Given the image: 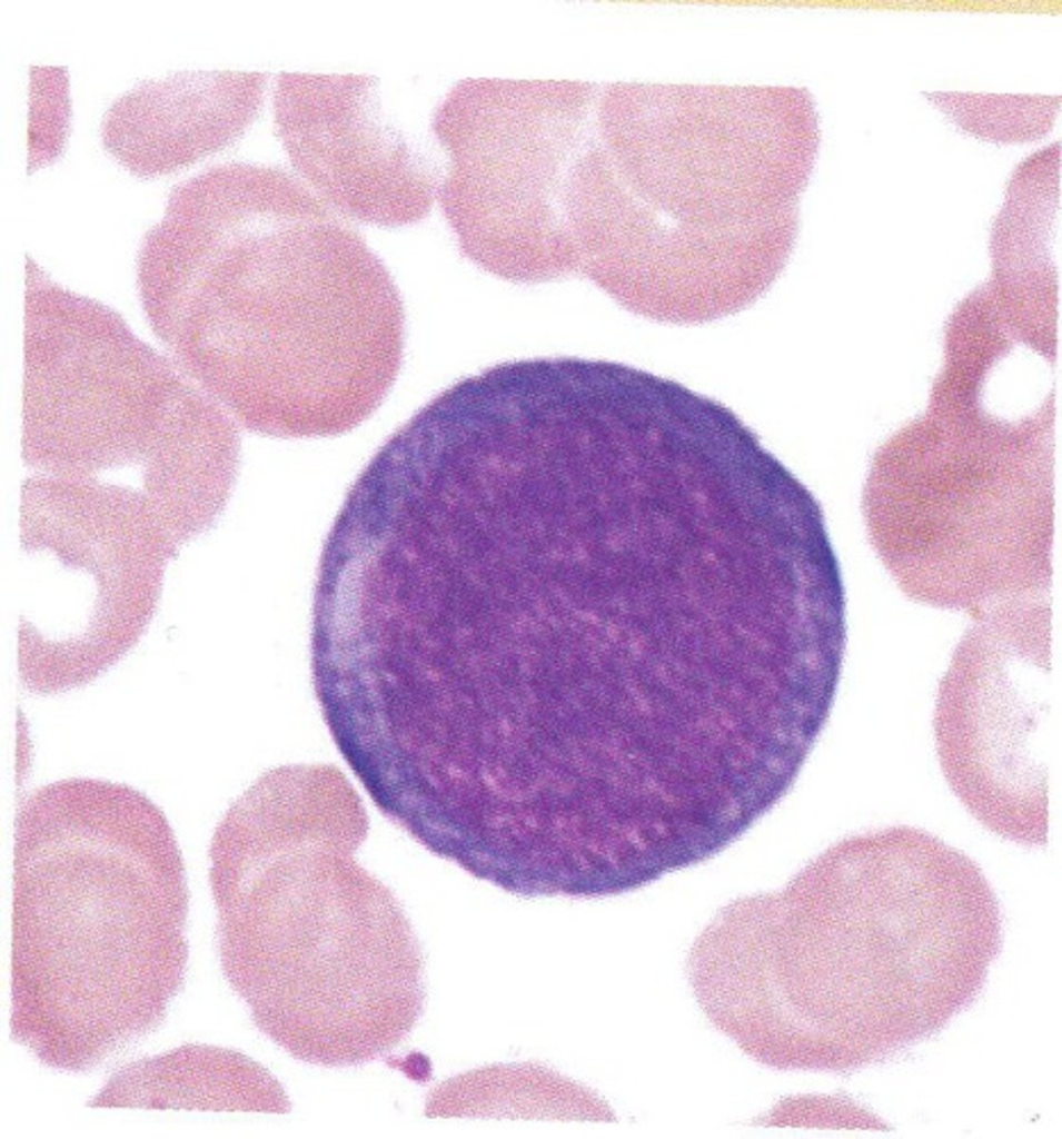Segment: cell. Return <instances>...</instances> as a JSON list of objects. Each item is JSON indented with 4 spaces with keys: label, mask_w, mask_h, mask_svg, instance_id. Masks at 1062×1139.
<instances>
[{
    "label": "cell",
    "mask_w": 1062,
    "mask_h": 1139,
    "mask_svg": "<svg viewBox=\"0 0 1062 1139\" xmlns=\"http://www.w3.org/2000/svg\"><path fill=\"white\" fill-rule=\"evenodd\" d=\"M925 99L960 131L992 143H1026L1053 128L1060 97L1030 93L930 91Z\"/></svg>",
    "instance_id": "cell-7"
},
{
    "label": "cell",
    "mask_w": 1062,
    "mask_h": 1139,
    "mask_svg": "<svg viewBox=\"0 0 1062 1139\" xmlns=\"http://www.w3.org/2000/svg\"><path fill=\"white\" fill-rule=\"evenodd\" d=\"M189 276L210 388L249 428L339 434L399 367L401 308L364 239L286 171L209 212L173 259Z\"/></svg>",
    "instance_id": "cell-1"
},
{
    "label": "cell",
    "mask_w": 1062,
    "mask_h": 1139,
    "mask_svg": "<svg viewBox=\"0 0 1062 1139\" xmlns=\"http://www.w3.org/2000/svg\"><path fill=\"white\" fill-rule=\"evenodd\" d=\"M267 75L180 70L138 82L108 107L107 151L129 171L169 174L234 142L256 118Z\"/></svg>",
    "instance_id": "cell-6"
},
{
    "label": "cell",
    "mask_w": 1062,
    "mask_h": 1139,
    "mask_svg": "<svg viewBox=\"0 0 1062 1139\" xmlns=\"http://www.w3.org/2000/svg\"><path fill=\"white\" fill-rule=\"evenodd\" d=\"M14 912L29 922H170L182 856L165 813L123 783L71 778L31 791L14 824Z\"/></svg>",
    "instance_id": "cell-4"
},
{
    "label": "cell",
    "mask_w": 1062,
    "mask_h": 1139,
    "mask_svg": "<svg viewBox=\"0 0 1062 1139\" xmlns=\"http://www.w3.org/2000/svg\"><path fill=\"white\" fill-rule=\"evenodd\" d=\"M211 862L225 972L259 1030L302 1062L384 1058L424 1006L421 951L385 887L363 874Z\"/></svg>",
    "instance_id": "cell-2"
},
{
    "label": "cell",
    "mask_w": 1062,
    "mask_h": 1139,
    "mask_svg": "<svg viewBox=\"0 0 1062 1139\" xmlns=\"http://www.w3.org/2000/svg\"><path fill=\"white\" fill-rule=\"evenodd\" d=\"M1046 602L983 612L943 676L933 729L943 775L984 828L1011 842L1048 841L1052 752Z\"/></svg>",
    "instance_id": "cell-3"
},
{
    "label": "cell",
    "mask_w": 1062,
    "mask_h": 1139,
    "mask_svg": "<svg viewBox=\"0 0 1062 1139\" xmlns=\"http://www.w3.org/2000/svg\"><path fill=\"white\" fill-rule=\"evenodd\" d=\"M69 118L67 70L59 66H31L28 169H36L59 156L66 143Z\"/></svg>",
    "instance_id": "cell-8"
},
{
    "label": "cell",
    "mask_w": 1062,
    "mask_h": 1139,
    "mask_svg": "<svg viewBox=\"0 0 1062 1139\" xmlns=\"http://www.w3.org/2000/svg\"><path fill=\"white\" fill-rule=\"evenodd\" d=\"M274 113L290 162L339 212L395 227L429 211L436 178L385 109L375 77L281 72Z\"/></svg>",
    "instance_id": "cell-5"
}]
</instances>
